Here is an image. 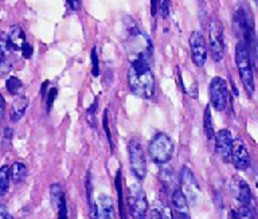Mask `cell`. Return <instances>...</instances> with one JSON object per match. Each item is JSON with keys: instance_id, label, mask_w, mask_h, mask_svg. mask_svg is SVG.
I'll return each mask as SVG.
<instances>
[{"instance_id": "cell-1", "label": "cell", "mask_w": 258, "mask_h": 219, "mask_svg": "<svg viewBox=\"0 0 258 219\" xmlns=\"http://www.w3.org/2000/svg\"><path fill=\"white\" fill-rule=\"evenodd\" d=\"M129 88L137 97L149 98L155 94V77L149 69V61L144 58H136L131 61L128 71Z\"/></svg>"}, {"instance_id": "cell-2", "label": "cell", "mask_w": 258, "mask_h": 219, "mask_svg": "<svg viewBox=\"0 0 258 219\" xmlns=\"http://www.w3.org/2000/svg\"><path fill=\"white\" fill-rule=\"evenodd\" d=\"M235 59H237L238 73L241 78L243 88L249 94L254 93V76H253V62L249 47L243 42H238L235 47Z\"/></svg>"}, {"instance_id": "cell-3", "label": "cell", "mask_w": 258, "mask_h": 219, "mask_svg": "<svg viewBox=\"0 0 258 219\" xmlns=\"http://www.w3.org/2000/svg\"><path fill=\"white\" fill-rule=\"evenodd\" d=\"M149 156L153 163L164 166L171 160L173 154V142L168 134L157 133L149 142Z\"/></svg>"}, {"instance_id": "cell-4", "label": "cell", "mask_w": 258, "mask_h": 219, "mask_svg": "<svg viewBox=\"0 0 258 219\" xmlns=\"http://www.w3.org/2000/svg\"><path fill=\"white\" fill-rule=\"evenodd\" d=\"M128 207L133 219H145L149 204L144 188L139 183H133L128 190Z\"/></svg>"}, {"instance_id": "cell-5", "label": "cell", "mask_w": 258, "mask_h": 219, "mask_svg": "<svg viewBox=\"0 0 258 219\" xmlns=\"http://www.w3.org/2000/svg\"><path fill=\"white\" fill-rule=\"evenodd\" d=\"M209 46L214 61H222L225 55V39L223 26L218 18L213 17L209 22Z\"/></svg>"}, {"instance_id": "cell-6", "label": "cell", "mask_w": 258, "mask_h": 219, "mask_svg": "<svg viewBox=\"0 0 258 219\" xmlns=\"http://www.w3.org/2000/svg\"><path fill=\"white\" fill-rule=\"evenodd\" d=\"M128 155L132 174L137 180H143L147 176V159H145L144 150L137 138H133L129 141Z\"/></svg>"}, {"instance_id": "cell-7", "label": "cell", "mask_w": 258, "mask_h": 219, "mask_svg": "<svg viewBox=\"0 0 258 219\" xmlns=\"http://www.w3.org/2000/svg\"><path fill=\"white\" fill-rule=\"evenodd\" d=\"M210 93V104L214 109L218 112L226 109L227 101H229V89H227V82L221 77H215L211 80L209 88Z\"/></svg>"}, {"instance_id": "cell-8", "label": "cell", "mask_w": 258, "mask_h": 219, "mask_svg": "<svg viewBox=\"0 0 258 219\" xmlns=\"http://www.w3.org/2000/svg\"><path fill=\"white\" fill-rule=\"evenodd\" d=\"M230 162L233 166L239 171H245L251 166V158H250L249 150L241 138H233V145H231V156Z\"/></svg>"}, {"instance_id": "cell-9", "label": "cell", "mask_w": 258, "mask_h": 219, "mask_svg": "<svg viewBox=\"0 0 258 219\" xmlns=\"http://www.w3.org/2000/svg\"><path fill=\"white\" fill-rule=\"evenodd\" d=\"M181 194L184 195L187 202L194 203L197 200L198 195H199V184H198L197 179L194 176L192 171L189 170L188 167H181L180 170V188Z\"/></svg>"}, {"instance_id": "cell-10", "label": "cell", "mask_w": 258, "mask_h": 219, "mask_svg": "<svg viewBox=\"0 0 258 219\" xmlns=\"http://www.w3.org/2000/svg\"><path fill=\"white\" fill-rule=\"evenodd\" d=\"M189 49H191V58L195 66L202 67L207 61V46L205 38L201 31H194L189 37Z\"/></svg>"}, {"instance_id": "cell-11", "label": "cell", "mask_w": 258, "mask_h": 219, "mask_svg": "<svg viewBox=\"0 0 258 219\" xmlns=\"http://www.w3.org/2000/svg\"><path fill=\"white\" fill-rule=\"evenodd\" d=\"M215 138V148L217 154L223 163H230V156H231V145H233V137L227 129H222L217 132L214 136Z\"/></svg>"}, {"instance_id": "cell-12", "label": "cell", "mask_w": 258, "mask_h": 219, "mask_svg": "<svg viewBox=\"0 0 258 219\" xmlns=\"http://www.w3.org/2000/svg\"><path fill=\"white\" fill-rule=\"evenodd\" d=\"M50 198H51L52 206L58 211V219H68V210H66V200H64L63 190L59 184H51L50 186Z\"/></svg>"}, {"instance_id": "cell-13", "label": "cell", "mask_w": 258, "mask_h": 219, "mask_svg": "<svg viewBox=\"0 0 258 219\" xmlns=\"http://www.w3.org/2000/svg\"><path fill=\"white\" fill-rule=\"evenodd\" d=\"M97 219H114V207L109 195L101 194L96 202Z\"/></svg>"}, {"instance_id": "cell-14", "label": "cell", "mask_w": 258, "mask_h": 219, "mask_svg": "<svg viewBox=\"0 0 258 219\" xmlns=\"http://www.w3.org/2000/svg\"><path fill=\"white\" fill-rule=\"evenodd\" d=\"M7 41L10 43L11 50H16V51H22L23 47L26 46L27 41H26V34L19 26H12L11 29L8 30V33L6 34Z\"/></svg>"}, {"instance_id": "cell-15", "label": "cell", "mask_w": 258, "mask_h": 219, "mask_svg": "<svg viewBox=\"0 0 258 219\" xmlns=\"http://www.w3.org/2000/svg\"><path fill=\"white\" fill-rule=\"evenodd\" d=\"M235 196L238 198L242 207H249V204L251 203V190L245 180L237 179V194H235Z\"/></svg>"}, {"instance_id": "cell-16", "label": "cell", "mask_w": 258, "mask_h": 219, "mask_svg": "<svg viewBox=\"0 0 258 219\" xmlns=\"http://www.w3.org/2000/svg\"><path fill=\"white\" fill-rule=\"evenodd\" d=\"M151 219H173L172 210L165 203L156 200L151 206Z\"/></svg>"}, {"instance_id": "cell-17", "label": "cell", "mask_w": 258, "mask_h": 219, "mask_svg": "<svg viewBox=\"0 0 258 219\" xmlns=\"http://www.w3.org/2000/svg\"><path fill=\"white\" fill-rule=\"evenodd\" d=\"M27 106H28V98L26 97V96H19V97L16 98L15 101H14V105H12L11 121L12 122L19 121L20 118L24 116V113H26Z\"/></svg>"}, {"instance_id": "cell-18", "label": "cell", "mask_w": 258, "mask_h": 219, "mask_svg": "<svg viewBox=\"0 0 258 219\" xmlns=\"http://www.w3.org/2000/svg\"><path fill=\"white\" fill-rule=\"evenodd\" d=\"M8 174H10V180L14 183H22L27 178V167L23 163L16 162L8 170Z\"/></svg>"}, {"instance_id": "cell-19", "label": "cell", "mask_w": 258, "mask_h": 219, "mask_svg": "<svg viewBox=\"0 0 258 219\" xmlns=\"http://www.w3.org/2000/svg\"><path fill=\"white\" fill-rule=\"evenodd\" d=\"M203 128H205V133L209 140H213L215 136V130H214L213 124V116H211V106L207 105L203 113Z\"/></svg>"}, {"instance_id": "cell-20", "label": "cell", "mask_w": 258, "mask_h": 219, "mask_svg": "<svg viewBox=\"0 0 258 219\" xmlns=\"http://www.w3.org/2000/svg\"><path fill=\"white\" fill-rule=\"evenodd\" d=\"M172 204L175 211H188V202L179 188L172 192Z\"/></svg>"}, {"instance_id": "cell-21", "label": "cell", "mask_w": 258, "mask_h": 219, "mask_svg": "<svg viewBox=\"0 0 258 219\" xmlns=\"http://www.w3.org/2000/svg\"><path fill=\"white\" fill-rule=\"evenodd\" d=\"M7 166L0 167V198L7 194L8 187H10V174H8Z\"/></svg>"}, {"instance_id": "cell-22", "label": "cell", "mask_w": 258, "mask_h": 219, "mask_svg": "<svg viewBox=\"0 0 258 219\" xmlns=\"http://www.w3.org/2000/svg\"><path fill=\"white\" fill-rule=\"evenodd\" d=\"M6 88H7L8 93L12 94V96H18L20 90H22V88H23V84H22L19 78L11 76L7 80V82H6Z\"/></svg>"}, {"instance_id": "cell-23", "label": "cell", "mask_w": 258, "mask_h": 219, "mask_svg": "<svg viewBox=\"0 0 258 219\" xmlns=\"http://www.w3.org/2000/svg\"><path fill=\"white\" fill-rule=\"evenodd\" d=\"M92 73L94 77L100 76V65H98V57H97L96 47H93L92 50Z\"/></svg>"}, {"instance_id": "cell-24", "label": "cell", "mask_w": 258, "mask_h": 219, "mask_svg": "<svg viewBox=\"0 0 258 219\" xmlns=\"http://www.w3.org/2000/svg\"><path fill=\"white\" fill-rule=\"evenodd\" d=\"M235 214H237V219H254L253 211L250 210L249 207H241Z\"/></svg>"}, {"instance_id": "cell-25", "label": "cell", "mask_w": 258, "mask_h": 219, "mask_svg": "<svg viewBox=\"0 0 258 219\" xmlns=\"http://www.w3.org/2000/svg\"><path fill=\"white\" fill-rule=\"evenodd\" d=\"M10 51H11V47H10V43H8L7 41V37H6V35H2V37H0V53L6 57Z\"/></svg>"}, {"instance_id": "cell-26", "label": "cell", "mask_w": 258, "mask_h": 219, "mask_svg": "<svg viewBox=\"0 0 258 219\" xmlns=\"http://www.w3.org/2000/svg\"><path fill=\"white\" fill-rule=\"evenodd\" d=\"M157 6H159V10H160L161 17L167 19L169 15V6H171V3L169 2H157Z\"/></svg>"}, {"instance_id": "cell-27", "label": "cell", "mask_w": 258, "mask_h": 219, "mask_svg": "<svg viewBox=\"0 0 258 219\" xmlns=\"http://www.w3.org/2000/svg\"><path fill=\"white\" fill-rule=\"evenodd\" d=\"M104 128H105V133L108 136V141L110 144V148H113L112 144V136H110V129H109V124H108V110L104 112Z\"/></svg>"}, {"instance_id": "cell-28", "label": "cell", "mask_w": 258, "mask_h": 219, "mask_svg": "<svg viewBox=\"0 0 258 219\" xmlns=\"http://www.w3.org/2000/svg\"><path fill=\"white\" fill-rule=\"evenodd\" d=\"M56 93H58V90H56L55 88H52V89H50V92H48L47 96H46V97H47V110H50V108H51V105H52V102L55 101Z\"/></svg>"}, {"instance_id": "cell-29", "label": "cell", "mask_w": 258, "mask_h": 219, "mask_svg": "<svg viewBox=\"0 0 258 219\" xmlns=\"http://www.w3.org/2000/svg\"><path fill=\"white\" fill-rule=\"evenodd\" d=\"M173 219H191L188 211H175Z\"/></svg>"}, {"instance_id": "cell-30", "label": "cell", "mask_w": 258, "mask_h": 219, "mask_svg": "<svg viewBox=\"0 0 258 219\" xmlns=\"http://www.w3.org/2000/svg\"><path fill=\"white\" fill-rule=\"evenodd\" d=\"M22 54H23L24 58H30L32 55V47L30 43H26V46L23 47V50H22Z\"/></svg>"}, {"instance_id": "cell-31", "label": "cell", "mask_w": 258, "mask_h": 219, "mask_svg": "<svg viewBox=\"0 0 258 219\" xmlns=\"http://www.w3.org/2000/svg\"><path fill=\"white\" fill-rule=\"evenodd\" d=\"M0 219H14L4 206H0Z\"/></svg>"}, {"instance_id": "cell-32", "label": "cell", "mask_w": 258, "mask_h": 219, "mask_svg": "<svg viewBox=\"0 0 258 219\" xmlns=\"http://www.w3.org/2000/svg\"><path fill=\"white\" fill-rule=\"evenodd\" d=\"M4 108H6V101H4L3 96L0 94V121H2V118H3Z\"/></svg>"}, {"instance_id": "cell-33", "label": "cell", "mask_w": 258, "mask_h": 219, "mask_svg": "<svg viewBox=\"0 0 258 219\" xmlns=\"http://www.w3.org/2000/svg\"><path fill=\"white\" fill-rule=\"evenodd\" d=\"M189 96L192 98H198V85L197 82L195 84H192V86H191V93H189Z\"/></svg>"}, {"instance_id": "cell-34", "label": "cell", "mask_w": 258, "mask_h": 219, "mask_svg": "<svg viewBox=\"0 0 258 219\" xmlns=\"http://www.w3.org/2000/svg\"><path fill=\"white\" fill-rule=\"evenodd\" d=\"M68 6L72 7V10H78L81 7L80 2H68Z\"/></svg>"}, {"instance_id": "cell-35", "label": "cell", "mask_w": 258, "mask_h": 219, "mask_svg": "<svg viewBox=\"0 0 258 219\" xmlns=\"http://www.w3.org/2000/svg\"><path fill=\"white\" fill-rule=\"evenodd\" d=\"M4 137L7 138V140H10V138L12 137V130L10 129V128H6V130H4Z\"/></svg>"}, {"instance_id": "cell-36", "label": "cell", "mask_w": 258, "mask_h": 219, "mask_svg": "<svg viewBox=\"0 0 258 219\" xmlns=\"http://www.w3.org/2000/svg\"><path fill=\"white\" fill-rule=\"evenodd\" d=\"M229 219H237V214H235V211H231V212H230Z\"/></svg>"}, {"instance_id": "cell-37", "label": "cell", "mask_w": 258, "mask_h": 219, "mask_svg": "<svg viewBox=\"0 0 258 219\" xmlns=\"http://www.w3.org/2000/svg\"><path fill=\"white\" fill-rule=\"evenodd\" d=\"M4 59H6V57H4L3 54L0 53V63H2V62H3V61H4Z\"/></svg>"}]
</instances>
